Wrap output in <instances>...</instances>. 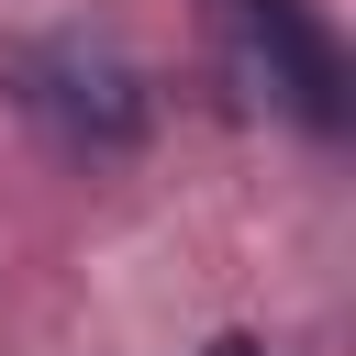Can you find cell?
Returning a JSON list of instances; mask_svg holds the SVG:
<instances>
[{"instance_id": "obj_1", "label": "cell", "mask_w": 356, "mask_h": 356, "mask_svg": "<svg viewBox=\"0 0 356 356\" xmlns=\"http://www.w3.org/2000/svg\"><path fill=\"white\" fill-rule=\"evenodd\" d=\"M11 100H22L67 156H134L145 122H156L145 78H134L111 44H89V33H44V44H22V56H11Z\"/></svg>"}, {"instance_id": "obj_2", "label": "cell", "mask_w": 356, "mask_h": 356, "mask_svg": "<svg viewBox=\"0 0 356 356\" xmlns=\"http://www.w3.org/2000/svg\"><path fill=\"white\" fill-rule=\"evenodd\" d=\"M222 33L300 134H345V44H334L323 0H222Z\"/></svg>"}, {"instance_id": "obj_3", "label": "cell", "mask_w": 356, "mask_h": 356, "mask_svg": "<svg viewBox=\"0 0 356 356\" xmlns=\"http://www.w3.org/2000/svg\"><path fill=\"white\" fill-rule=\"evenodd\" d=\"M200 356H267V345H256V334H211Z\"/></svg>"}]
</instances>
